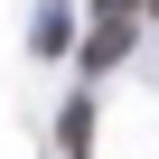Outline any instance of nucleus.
<instances>
[{"label": "nucleus", "instance_id": "f257e3e1", "mask_svg": "<svg viewBox=\"0 0 159 159\" xmlns=\"http://www.w3.org/2000/svg\"><path fill=\"white\" fill-rule=\"evenodd\" d=\"M122 47H131V19H94V38L75 56H84V75H103V66H122Z\"/></svg>", "mask_w": 159, "mask_h": 159}, {"label": "nucleus", "instance_id": "f03ea898", "mask_svg": "<svg viewBox=\"0 0 159 159\" xmlns=\"http://www.w3.org/2000/svg\"><path fill=\"white\" fill-rule=\"evenodd\" d=\"M56 140H66V159H84V140H94V103H66V131H56Z\"/></svg>", "mask_w": 159, "mask_h": 159}, {"label": "nucleus", "instance_id": "7ed1b4c3", "mask_svg": "<svg viewBox=\"0 0 159 159\" xmlns=\"http://www.w3.org/2000/svg\"><path fill=\"white\" fill-rule=\"evenodd\" d=\"M38 56H66V10H38Z\"/></svg>", "mask_w": 159, "mask_h": 159}]
</instances>
